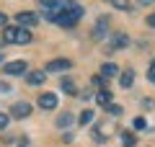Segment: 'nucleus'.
<instances>
[{"label":"nucleus","instance_id":"1","mask_svg":"<svg viewBox=\"0 0 155 147\" xmlns=\"http://www.w3.org/2000/svg\"><path fill=\"white\" fill-rule=\"evenodd\" d=\"M3 41L8 44H28L31 41V31L21 26H5L3 28Z\"/></svg>","mask_w":155,"mask_h":147},{"label":"nucleus","instance_id":"2","mask_svg":"<svg viewBox=\"0 0 155 147\" xmlns=\"http://www.w3.org/2000/svg\"><path fill=\"white\" fill-rule=\"evenodd\" d=\"M52 21H54V23H60V26H65V28H72L78 21H80V18H78L75 13L70 11V8H67V3H62V8L54 13V16H52Z\"/></svg>","mask_w":155,"mask_h":147},{"label":"nucleus","instance_id":"3","mask_svg":"<svg viewBox=\"0 0 155 147\" xmlns=\"http://www.w3.org/2000/svg\"><path fill=\"white\" fill-rule=\"evenodd\" d=\"M18 26H21V28H31V26H36V23H39V16H36V13H31V11H23V13H18Z\"/></svg>","mask_w":155,"mask_h":147},{"label":"nucleus","instance_id":"4","mask_svg":"<svg viewBox=\"0 0 155 147\" xmlns=\"http://www.w3.org/2000/svg\"><path fill=\"white\" fill-rule=\"evenodd\" d=\"M39 109L54 111L57 109V96H54V93H41V96H39Z\"/></svg>","mask_w":155,"mask_h":147},{"label":"nucleus","instance_id":"5","mask_svg":"<svg viewBox=\"0 0 155 147\" xmlns=\"http://www.w3.org/2000/svg\"><path fill=\"white\" fill-rule=\"evenodd\" d=\"M11 114L16 116V119H26V116L31 114V103H26V101H18V103H13Z\"/></svg>","mask_w":155,"mask_h":147},{"label":"nucleus","instance_id":"6","mask_svg":"<svg viewBox=\"0 0 155 147\" xmlns=\"http://www.w3.org/2000/svg\"><path fill=\"white\" fill-rule=\"evenodd\" d=\"M70 67H72L70 60H52V62H47V72H65V70H70Z\"/></svg>","mask_w":155,"mask_h":147},{"label":"nucleus","instance_id":"7","mask_svg":"<svg viewBox=\"0 0 155 147\" xmlns=\"http://www.w3.org/2000/svg\"><path fill=\"white\" fill-rule=\"evenodd\" d=\"M5 75H23L26 72V62L23 60H18V62H5Z\"/></svg>","mask_w":155,"mask_h":147},{"label":"nucleus","instance_id":"8","mask_svg":"<svg viewBox=\"0 0 155 147\" xmlns=\"http://www.w3.org/2000/svg\"><path fill=\"white\" fill-rule=\"evenodd\" d=\"M39 8H44V16H49L62 8V0H39Z\"/></svg>","mask_w":155,"mask_h":147},{"label":"nucleus","instance_id":"9","mask_svg":"<svg viewBox=\"0 0 155 147\" xmlns=\"http://www.w3.org/2000/svg\"><path fill=\"white\" fill-rule=\"evenodd\" d=\"M114 75H119V67L114 65V62H106V65H101V77H114Z\"/></svg>","mask_w":155,"mask_h":147},{"label":"nucleus","instance_id":"10","mask_svg":"<svg viewBox=\"0 0 155 147\" xmlns=\"http://www.w3.org/2000/svg\"><path fill=\"white\" fill-rule=\"evenodd\" d=\"M44 80H47L44 70H34V72H28V85H41Z\"/></svg>","mask_w":155,"mask_h":147},{"label":"nucleus","instance_id":"11","mask_svg":"<svg viewBox=\"0 0 155 147\" xmlns=\"http://www.w3.org/2000/svg\"><path fill=\"white\" fill-rule=\"evenodd\" d=\"M111 98H114V96H111L109 90H101L98 96H96V103H98L101 109H109V106H111Z\"/></svg>","mask_w":155,"mask_h":147},{"label":"nucleus","instance_id":"12","mask_svg":"<svg viewBox=\"0 0 155 147\" xmlns=\"http://www.w3.org/2000/svg\"><path fill=\"white\" fill-rule=\"evenodd\" d=\"M119 83H122V88H132V83H134V72L127 67V70L122 72V77H119Z\"/></svg>","mask_w":155,"mask_h":147},{"label":"nucleus","instance_id":"13","mask_svg":"<svg viewBox=\"0 0 155 147\" xmlns=\"http://www.w3.org/2000/svg\"><path fill=\"white\" fill-rule=\"evenodd\" d=\"M60 88H62V90H65V93H70V96H75V83H72L70 80V77H62V80H60Z\"/></svg>","mask_w":155,"mask_h":147},{"label":"nucleus","instance_id":"14","mask_svg":"<svg viewBox=\"0 0 155 147\" xmlns=\"http://www.w3.org/2000/svg\"><path fill=\"white\" fill-rule=\"evenodd\" d=\"M122 145H124V147H134V145H137L134 132H122Z\"/></svg>","mask_w":155,"mask_h":147},{"label":"nucleus","instance_id":"15","mask_svg":"<svg viewBox=\"0 0 155 147\" xmlns=\"http://www.w3.org/2000/svg\"><path fill=\"white\" fill-rule=\"evenodd\" d=\"M111 44H114V47L119 49V47H127V44H129V39L124 36V34H114V39H111Z\"/></svg>","mask_w":155,"mask_h":147},{"label":"nucleus","instance_id":"16","mask_svg":"<svg viewBox=\"0 0 155 147\" xmlns=\"http://www.w3.org/2000/svg\"><path fill=\"white\" fill-rule=\"evenodd\" d=\"M111 5H114L116 11H132V3H129V0H111Z\"/></svg>","mask_w":155,"mask_h":147},{"label":"nucleus","instance_id":"17","mask_svg":"<svg viewBox=\"0 0 155 147\" xmlns=\"http://www.w3.org/2000/svg\"><path fill=\"white\" fill-rule=\"evenodd\" d=\"M78 121H80V126H88L91 121H93V111H91V109H85L83 114H80V119H78Z\"/></svg>","mask_w":155,"mask_h":147},{"label":"nucleus","instance_id":"18","mask_svg":"<svg viewBox=\"0 0 155 147\" xmlns=\"http://www.w3.org/2000/svg\"><path fill=\"white\" fill-rule=\"evenodd\" d=\"M70 124H72V114H62L60 119H57V126H60V129H67Z\"/></svg>","mask_w":155,"mask_h":147},{"label":"nucleus","instance_id":"19","mask_svg":"<svg viewBox=\"0 0 155 147\" xmlns=\"http://www.w3.org/2000/svg\"><path fill=\"white\" fill-rule=\"evenodd\" d=\"M106 26H109V21H106V18H101V21L96 23V39H104V36H101V34L106 31Z\"/></svg>","mask_w":155,"mask_h":147},{"label":"nucleus","instance_id":"20","mask_svg":"<svg viewBox=\"0 0 155 147\" xmlns=\"http://www.w3.org/2000/svg\"><path fill=\"white\" fill-rule=\"evenodd\" d=\"M106 111H109L111 116H122V111H124V109H122V106H114V103H111V106H109Z\"/></svg>","mask_w":155,"mask_h":147},{"label":"nucleus","instance_id":"21","mask_svg":"<svg viewBox=\"0 0 155 147\" xmlns=\"http://www.w3.org/2000/svg\"><path fill=\"white\" fill-rule=\"evenodd\" d=\"M145 126H147V119L145 116H137L134 119V129H145Z\"/></svg>","mask_w":155,"mask_h":147},{"label":"nucleus","instance_id":"22","mask_svg":"<svg viewBox=\"0 0 155 147\" xmlns=\"http://www.w3.org/2000/svg\"><path fill=\"white\" fill-rule=\"evenodd\" d=\"M142 109H155V101H153V98H145V101H142Z\"/></svg>","mask_w":155,"mask_h":147},{"label":"nucleus","instance_id":"23","mask_svg":"<svg viewBox=\"0 0 155 147\" xmlns=\"http://www.w3.org/2000/svg\"><path fill=\"white\" fill-rule=\"evenodd\" d=\"M93 85H98V88H106V77H93Z\"/></svg>","mask_w":155,"mask_h":147},{"label":"nucleus","instance_id":"24","mask_svg":"<svg viewBox=\"0 0 155 147\" xmlns=\"http://www.w3.org/2000/svg\"><path fill=\"white\" fill-rule=\"evenodd\" d=\"M147 80H150V83H155V65L147 70Z\"/></svg>","mask_w":155,"mask_h":147},{"label":"nucleus","instance_id":"25","mask_svg":"<svg viewBox=\"0 0 155 147\" xmlns=\"http://www.w3.org/2000/svg\"><path fill=\"white\" fill-rule=\"evenodd\" d=\"M5 126H8V116L0 114V129H5Z\"/></svg>","mask_w":155,"mask_h":147},{"label":"nucleus","instance_id":"26","mask_svg":"<svg viewBox=\"0 0 155 147\" xmlns=\"http://www.w3.org/2000/svg\"><path fill=\"white\" fill-rule=\"evenodd\" d=\"M5 23H8V16H5V13H0V26L5 28Z\"/></svg>","mask_w":155,"mask_h":147},{"label":"nucleus","instance_id":"27","mask_svg":"<svg viewBox=\"0 0 155 147\" xmlns=\"http://www.w3.org/2000/svg\"><path fill=\"white\" fill-rule=\"evenodd\" d=\"M147 23H150V26L155 28V13H153V16H147Z\"/></svg>","mask_w":155,"mask_h":147},{"label":"nucleus","instance_id":"28","mask_svg":"<svg viewBox=\"0 0 155 147\" xmlns=\"http://www.w3.org/2000/svg\"><path fill=\"white\" fill-rule=\"evenodd\" d=\"M140 3H142V5H153V0H140Z\"/></svg>","mask_w":155,"mask_h":147},{"label":"nucleus","instance_id":"29","mask_svg":"<svg viewBox=\"0 0 155 147\" xmlns=\"http://www.w3.org/2000/svg\"><path fill=\"white\" fill-rule=\"evenodd\" d=\"M3 62H5V57H3V54H0V65H3Z\"/></svg>","mask_w":155,"mask_h":147},{"label":"nucleus","instance_id":"30","mask_svg":"<svg viewBox=\"0 0 155 147\" xmlns=\"http://www.w3.org/2000/svg\"><path fill=\"white\" fill-rule=\"evenodd\" d=\"M3 44H5V41H3V36H0V47H3Z\"/></svg>","mask_w":155,"mask_h":147},{"label":"nucleus","instance_id":"31","mask_svg":"<svg viewBox=\"0 0 155 147\" xmlns=\"http://www.w3.org/2000/svg\"><path fill=\"white\" fill-rule=\"evenodd\" d=\"M153 65H155V62H153Z\"/></svg>","mask_w":155,"mask_h":147}]
</instances>
